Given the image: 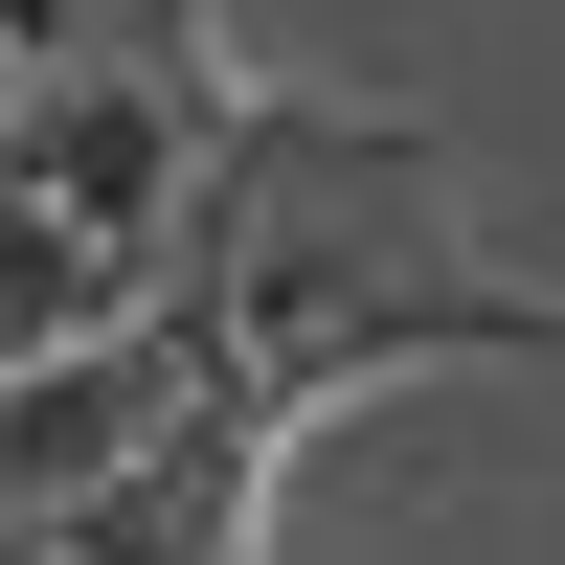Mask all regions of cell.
<instances>
[{"label":"cell","instance_id":"obj_1","mask_svg":"<svg viewBox=\"0 0 565 565\" xmlns=\"http://www.w3.org/2000/svg\"><path fill=\"white\" fill-rule=\"evenodd\" d=\"M159 340L204 362L249 430H317V407L407 385V362H565V295L476 249L452 159L407 114H340V90H249L181 204V271H159Z\"/></svg>","mask_w":565,"mask_h":565},{"label":"cell","instance_id":"obj_2","mask_svg":"<svg viewBox=\"0 0 565 565\" xmlns=\"http://www.w3.org/2000/svg\"><path fill=\"white\" fill-rule=\"evenodd\" d=\"M226 114V0H0V385L159 317Z\"/></svg>","mask_w":565,"mask_h":565},{"label":"cell","instance_id":"obj_3","mask_svg":"<svg viewBox=\"0 0 565 565\" xmlns=\"http://www.w3.org/2000/svg\"><path fill=\"white\" fill-rule=\"evenodd\" d=\"M271 452H295V430H249V407L204 385V407H181V430L114 476V498H68V521H0V565H249Z\"/></svg>","mask_w":565,"mask_h":565},{"label":"cell","instance_id":"obj_4","mask_svg":"<svg viewBox=\"0 0 565 565\" xmlns=\"http://www.w3.org/2000/svg\"><path fill=\"white\" fill-rule=\"evenodd\" d=\"M181 407H204V362H181L159 317H136V340H68V362H23V385H0V521H68V498H114L136 452L181 430Z\"/></svg>","mask_w":565,"mask_h":565}]
</instances>
